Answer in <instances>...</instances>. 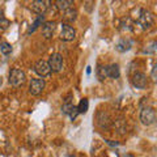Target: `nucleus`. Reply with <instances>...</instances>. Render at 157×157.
<instances>
[{
  "mask_svg": "<svg viewBox=\"0 0 157 157\" xmlns=\"http://www.w3.org/2000/svg\"><path fill=\"white\" fill-rule=\"evenodd\" d=\"M156 70H157V67L153 66V70H152V78H153V81H156Z\"/></svg>",
  "mask_w": 157,
  "mask_h": 157,
  "instance_id": "nucleus-22",
  "label": "nucleus"
},
{
  "mask_svg": "<svg viewBox=\"0 0 157 157\" xmlns=\"http://www.w3.org/2000/svg\"><path fill=\"white\" fill-rule=\"evenodd\" d=\"M137 22H139V25L143 28L144 30H147V29H151L155 25V16L149 11L140 9L139 16H137Z\"/></svg>",
  "mask_w": 157,
  "mask_h": 157,
  "instance_id": "nucleus-1",
  "label": "nucleus"
},
{
  "mask_svg": "<svg viewBox=\"0 0 157 157\" xmlns=\"http://www.w3.org/2000/svg\"><path fill=\"white\" fill-rule=\"evenodd\" d=\"M96 75H97V78L100 81H104L105 78L107 77V73H106V67L104 66H98L96 68Z\"/></svg>",
  "mask_w": 157,
  "mask_h": 157,
  "instance_id": "nucleus-17",
  "label": "nucleus"
},
{
  "mask_svg": "<svg viewBox=\"0 0 157 157\" xmlns=\"http://www.w3.org/2000/svg\"><path fill=\"white\" fill-rule=\"evenodd\" d=\"M124 157H134V156H132V155H126Z\"/></svg>",
  "mask_w": 157,
  "mask_h": 157,
  "instance_id": "nucleus-25",
  "label": "nucleus"
},
{
  "mask_svg": "<svg viewBox=\"0 0 157 157\" xmlns=\"http://www.w3.org/2000/svg\"><path fill=\"white\" fill-rule=\"evenodd\" d=\"M55 32V22L54 21H45L42 25V34L46 39H50L54 36Z\"/></svg>",
  "mask_w": 157,
  "mask_h": 157,
  "instance_id": "nucleus-10",
  "label": "nucleus"
},
{
  "mask_svg": "<svg viewBox=\"0 0 157 157\" xmlns=\"http://www.w3.org/2000/svg\"><path fill=\"white\" fill-rule=\"evenodd\" d=\"M76 37V30L71 26L70 24H63L62 25V32H60V39L64 42H71Z\"/></svg>",
  "mask_w": 157,
  "mask_h": 157,
  "instance_id": "nucleus-8",
  "label": "nucleus"
},
{
  "mask_svg": "<svg viewBox=\"0 0 157 157\" xmlns=\"http://www.w3.org/2000/svg\"><path fill=\"white\" fill-rule=\"evenodd\" d=\"M9 25H11V21L4 17L3 14H0V32L7 30V29L9 28Z\"/></svg>",
  "mask_w": 157,
  "mask_h": 157,
  "instance_id": "nucleus-19",
  "label": "nucleus"
},
{
  "mask_svg": "<svg viewBox=\"0 0 157 157\" xmlns=\"http://www.w3.org/2000/svg\"><path fill=\"white\" fill-rule=\"evenodd\" d=\"M34 72L41 77H47L51 75V68L46 60H38L34 64Z\"/></svg>",
  "mask_w": 157,
  "mask_h": 157,
  "instance_id": "nucleus-7",
  "label": "nucleus"
},
{
  "mask_svg": "<svg viewBox=\"0 0 157 157\" xmlns=\"http://www.w3.org/2000/svg\"><path fill=\"white\" fill-rule=\"evenodd\" d=\"M132 46V42H131V39L128 38H122L119 42H118V45H117V48H118V51H121V52H123V51H127V50H130Z\"/></svg>",
  "mask_w": 157,
  "mask_h": 157,
  "instance_id": "nucleus-13",
  "label": "nucleus"
},
{
  "mask_svg": "<svg viewBox=\"0 0 157 157\" xmlns=\"http://www.w3.org/2000/svg\"><path fill=\"white\" fill-rule=\"evenodd\" d=\"M76 107H77L78 114H85L88 109H89V101L86 98H82V100H80V102H78V105Z\"/></svg>",
  "mask_w": 157,
  "mask_h": 157,
  "instance_id": "nucleus-15",
  "label": "nucleus"
},
{
  "mask_svg": "<svg viewBox=\"0 0 157 157\" xmlns=\"http://www.w3.org/2000/svg\"><path fill=\"white\" fill-rule=\"evenodd\" d=\"M106 141H107V143H109L110 145H118V143H113L111 140H106Z\"/></svg>",
  "mask_w": 157,
  "mask_h": 157,
  "instance_id": "nucleus-24",
  "label": "nucleus"
},
{
  "mask_svg": "<svg viewBox=\"0 0 157 157\" xmlns=\"http://www.w3.org/2000/svg\"><path fill=\"white\" fill-rule=\"evenodd\" d=\"M26 81V75L25 72L20 68H13L9 72V84H12L13 86H20Z\"/></svg>",
  "mask_w": 157,
  "mask_h": 157,
  "instance_id": "nucleus-2",
  "label": "nucleus"
},
{
  "mask_svg": "<svg viewBox=\"0 0 157 157\" xmlns=\"http://www.w3.org/2000/svg\"><path fill=\"white\" fill-rule=\"evenodd\" d=\"M68 157H75V156H73V155H71V156H68Z\"/></svg>",
  "mask_w": 157,
  "mask_h": 157,
  "instance_id": "nucleus-26",
  "label": "nucleus"
},
{
  "mask_svg": "<svg viewBox=\"0 0 157 157\" xmlns=\"http://www.w3.org/2000/svg\"><path fill=\"white\" fill-rule=\"evenodd\" d=\"M68 115H70V117H71V119H72V121H75V119H76V117L78 115L77 107H76V106H73V107H72V109H71V111H70V113H68Z\"/></svg>",
  "mask_w": 157,
  "mask_h": 157,
  "instance_id": "nucleus-21",
  "label": "nucleus"
},
{
  "mask_svg": "<svg viewBox=\"0 0 157 157\" xmlns=\"http://www.w3.org/2000/svg\"><path fill=\"white\" fill-rule=\"evenodd\" d=\"M47 63H48V66H50L51 71H54V72H60L63 70V56L59 52L51 54Z\"/></svg>",
  "mask_w": 157,
  "mask_h": 157,
  "instance_id": "nucleus-5",
  "label": "nucleus"
},
{
  "mask_svg": "<svg viewBox=\"0 0 157 157\" xmlns=\"http://www.w3.org/2000/svg\"><path fill=\"white\" fill-rule=\"evenodd\" d=\"M77 18V11L73 7L68 8L67 11H64V13H63V20H64V24H70V22H73Z\"/></svg>",
  "mask_w": 157,
  "mask_h": 157,
  "instance_id": "nucleus-11",
  "label": "nucleus"
},
{
  "mask_svg": "<svg viewBox=\"0 0 157 157\" xmlns=\"http://www.w3.org/2000/svg\"><path fill=\"white\" fill-rule=\"evenodd\" d=\"M50 2L48 0H36V2H32L30 4V9L33 12H36L38 16H43L45 14V12L48 9V7H50Z\"/></svg>",
  "mask_w": 157,
  "mask_h": 157,
  "instance_id": "nucleus-6",
  "label": "nucleus"
},
{
  "mask_svg": "<svg viewBox=\"0 0 157 157\" xmlns=\"http://www.w3.org/2000/svg\"><path fill=\"white\" fill-rule=\"evenodd\" d=\"M73 106H75V105H73L72 102H71L70 98H67L66 102H64V104H63V106H62V111L64 113V114H67V115H68V113L71 111V109H72Z\"/></svg>",
  "mask_w": 157,
  "mask_h": 157,
  "instance_id": "nucleus-20",
  "label": "nucleus"
},
{
  "mask_svg": "<svg viewBox=\"0 0 157 157\" xmlns=\"http://www.w3.org/2000/svg\"><path fill=\"white\" fill-rule=\"evenodd\" d=\"M90 72H92V67L88 66V67H86V75H90Z\"/></svg>",
  "mask_w": 157,
  "mask_h": 157,
  "instance_id": "nucleus-23",
  "label": "nucleus"
},
{
  "mask_svg": "<svg viewBox=\"0 0 157 157\" xmlns=\"http://www.w3.org/2000/svg\"><path fill=\"white\" fill-rule=\"evenodd\" d=\"M72 4H73L72 0H58L56 7H58L59 11H67L68 8L72 7Z\"/></svg>",
  "mask_w": 157,
  "mask_h": 157,
  "instance_id": "nucleus-16",
  "label": "nucleus"
},
{
  "mask_svg": "<svg viewBox=\"0 0 157 157\" xmlns=\"http://www.w3.org/2000/svg\"><path fill=\"white\" fill-rule=\"evenodd\" d=\"M106 73H107V77H111V78H118L121 76V70H119V66L118 64H110L106 67Z\"/></svg>",
  "mask_w": 157,
  "mask_h": 157,
  "instance_id": "nucleus-12",
  "label": "nucleus"
},
{
  "mask_svg": "<svg viewBox=\"0 0 157 157\" xmlns=\"http://www.w3.org/2000/svg\"><path fill=\"white\" fill-rule=\"evenodd\" d=\"M46 86V82L43 78H33L29 84V93L33 96H39Z\"/></svg>",
  "mask_w": 157,
  "mask_h": 157,
  "instance_id": "nucleus-4",
  "label": "nucleus"
},
{
  "mask_svg": "<svg viewBox=\"0 0 157 157\" xmlns=\"http://www.w3.org/2000/svg\"><path fill=\"white\" fill-rule=\"evenodd\" d=\"M140 122L144 126H151L156 122V111L153 107L147 106L140 111Z\"/></svg>",
  "mask_w": 157,
  "mask_h": 157,
  "instance_id": "nucleus-3",
  "label": "nucleus"
},
{
  "mask_svg": "<svg viewBox=\"0 0 157 157\" xmlns=\"http://www.w3.org/2000/svg\"><path fill=\"white\" fill-rule=\"evenodd\" d=\"M0 51H2V54H4V55H9V54L12 52V46H11V43H8V42L0 43Z\"/></svg>",
  "mask_w": 157,
  "mask_h": 157,
  "instance_id": "nucleus-18",
  "label": "nucleus"
},
{
  "mask_svg": "<svg viewBox=\"0 0 157 157\" xmlns=\"http://www.w3.org/2000/svg\"><path fill=\"white\" fill-rule=\"evenodd\" d=\"M43 22H45V16H42V14H41V16H38V17L36 18V21H34L33 25L28 29V34L34 33L39 26H42V25H43Z\"/></svg>",
  "mask_w": 157,
  "mask_h": 157,
  "instance_id": "nucleus-14",
  "label": "nucleus"
},
{
  "mask_svg": "<svg viewBox=\"0 0 157 157\" xmlns=\"http://www.w3.org/2000/svg\"><path fill=\"white\" fill-rule=\"evenodd\" d=\"M132 84L134 86H136L137 89H144L147 86V76L141 72H136L134 76H132Z\"/></svg>",
  "mask_w": 157,
  "mask_h": 157,
  "instance_id": "nucleus-9",
  "label": "nucleus"
}]
</instances>
